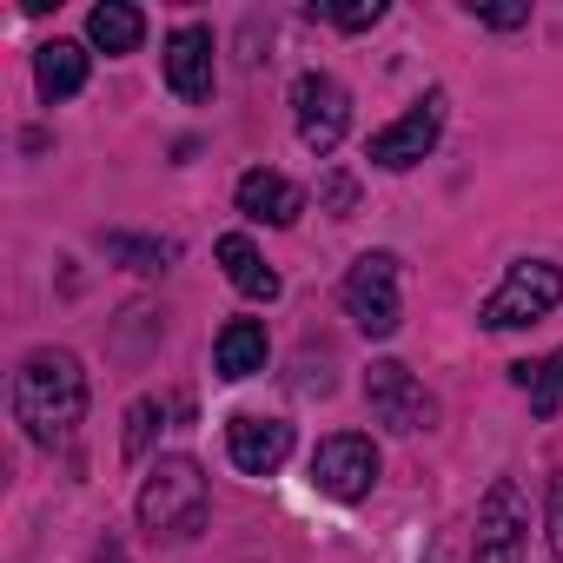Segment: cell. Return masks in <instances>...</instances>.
<instances>
[{"label":"cell","mask_w":563,"mask_h":563,"mask_svg":"<svg viewBox=\"0 0 563 563\" xmlns=\"http://www.w3.org/2000/svg\"><path fill=\"white\" fill-rule=\"evenodd\" d=\"M87 418V372L74 352H27L21 372H14V424L34 438V444H67L74 424Z\"/></svg>","instance_id":"1"},{"label":"cell","mask_w":563,"mask_h":563,"mask_svg":"<svg viewBox=\"0 0 563 563\" xmlns=\"http://www.w3.org/2000/svg\"><path fill=\"white\" fill-rule=\"evenodd\" d=\"M206 510H212V490H206L199 457H186V451L159 457L153 477L140 484V523H146L153 537H199Z\"/></svg>","instance_id":"2"},{"label":"cell","mask_w":563,"mask_h":563,"mask_svg":"<svg viewBox=\"0 0 563 563\" xmlns=\"http://www.w3.org/2000/svg\"><path fill=\"white\" fill-rule=\"evenodd\" d=\"M563 306V272L550 258H517L504 278H497V292L484 299L477 325L484 332H517V325H537Z\"/></svg>","instance_id":"3"},{"label":"cell","mask_w":563,"mask_h":563,"mask_svg":"<svg viewBox=\"0 0 563 563\" xmlns=\"http://www.w3.org/2000/svg\"><path fill=\"white\" fill-rule=\"evenodd\" d=\"M339 299H345V319H352L365 339H391L398 319H405V299H398V258H391V252H365V258H352Z\"/></svg>","instance_id":"4"},{"label":"cell","mask_w":563,"mask_h":563,"mask_svg":"<svg viewBox=\"0 0 563 563\" xmlns=\"http://www.w3.org/2000/svg\"><path fill=\"white\" fill-rule=\"evenodd\" d=\"M530 550V497L517 477H497L477 504V537H471V556L477 563H523Z\"/></svg>","instance_id":"5"},{"label":"cell","mask_w":563,"mask_h":563,"mask_svg":"<svg viewBox=\"0 0 563 563\" xmlns=\"http://www.w3.org/2000/svg\"><path fill=\"white\" fill-rule=\"evenodd\" d=\"M365 405H372V418H378L385 431H398V438H418V431L438 424V398H431L398 358H378V365L365 372Z\"/></svg>","instance_id":"6"},{"label":"cell","mask_w":563,"mask_h":563,"mask_svg":"<svg viewBox=\"0 0 563 563\" xmlns=\"http://www.w3.org/2000/svg\"><path fill=\"white\" fill-rule=\"evenodd\" d=\"M292 126L306 140V153H339L345 126H352V93L332 80V74H299L292 80Z\"/></svg>","instance_id":"7"},{"label":"cell","mask_w":563,"mask_h":563,"mask_svg":"<svg viewBox=\"0 0 563 563\" xmlns=\"http://www.w3.org/2000/svg\"><path fill=\"white\" fill-rule=\"evenodd\" d=\"M312 484H319V497H332V504H365L372 484H378V444L358 438V431L325 438V444L312 451Z\"/></svg>","instance_id":"8"},{"label":"cell","mask_w":563,"mask_h":563,"mask_svg":"<svg viewBox=\"0 0 563 563\" xmlns=\"http://www.w3.org/2000/svg\"><path fill=\"white\" fill-rule=\"evenodd\" d=\"M438 133H444V93H424L411 113H398L391 126H378L372 133V166H385V173H411L431 146H438Z\"/></svg>","instance_id":"9"},{"label":"cell","mask_w":563,"mask_h":563,"mask_svg":"<svg viewBox=\"0 0 563 563\" xmlns=\"http://www.w3.org/2000/svg\"><path fill=\"white\" fill-rule=\"evenodd\" d=\"M225 451L245 477H272L278 464L292 457V424L286 418H258V411H239L225 424Z\"/></svg>","instance_id":"10"},{"label":"cell","mask_w":563,"mask_h":563,"mask_svg":"<svg viewBox=\"0 0 563 563\" xmlns=\"http://www.w3.org/2000/svg\"><path fill=\"white\" fill-rule=\"evenodd\" d=\"M232 206L252 219V225H299V212H306V186H292L286 173H272V166H252L239 186H232Z\"/></svg>","instance_id":"11"},{"label":"cell","mask_w":563,"mask_h":563,"mask_svg":"<svg viewBox=\"0 0 563 563\" xmlns=\"http://www.w3.org/2000/svg\"><path fill=\"white\" fill-rule=\"evenodd\" d=\"M166 87L179 100H212L219 60H212V34L206 27H173L166 34Z\"/></svg>","instance_id":"12"},{"label":"cell","mask_w":563,"mask_h":563,"mask_svg":"<svg viewBox=\"0 0 563 563\" xmlns=\"http://www.w3.org/2000/svg\"><path fill=\"white\" fill-rule=\"evenodd\" d=\"M87 47L80 41H47L41 54H34V87H41V100L54 107V100H74L80 87H87Z\"/></svg>","instance_id":"13"},{"label":"cell","mask_w":563,"mask_h":563,"mask_svg":"<svg viewBox=\"0 0 563 563\" xmlns=\"http://www.w3.org/2000/svg\"><path fill=\"white\" fill-rule=\"evenodd\" d=\"M265 358H272V339H265L258 319H232V325L212 339V365H219V378H258Z\"/></svg>","instance_id":"14"},{"label":"cell","mask_w":563,"mask_h":563,"mask_svg":"<svg viewBox=\"0 0 563 563\" xmlns=\"http://www.w3.org/2000/svg\"><path fill=\"white\" fill-rule=\"evenodd\" d=\"M212 252H219V265H225V278H232V292H245V299H278V272L265 265V252H258L245 232H225Z\"/></svg>","instance_id":"15"},{"label":"cell","mask_w":563,"mask_h":563,"mask_svg":"<svg viewBox=\"0 0 563 563\" xmlns=\"http://www.w3.org/2000/svg\"><path fill=\"white\" fill-rule=\"evenodd\" d=\"M87 41H93L100 54H133V47L146 41V14L126 8V0H100V8L87 14Z\"/></svg>","instance_id":"16"},{"label":"cell","mask_w":563,"mask_h":563,"mask_svg":"<svg viewBox=\"0 0 563 563\" xmlns=\"http://www.w3.org/2000/svg\"><path fill=\"white\" fill-rule=\"evenodd\" d=\"M517 385L530 391V418H556L563 411V352H550L543 365H517Z\"/></svg>","instance_id":"17"},{"label":"cell","mask_w":563,"mask_h":563,"mask_svg":"<svg viewBox=\"0 0 563 563\" xmlns=\"http://www.w3.org/2000/svg\"><path fill=\"white\" fill-rule=\"evenodd\" d=\"M107 258H120V265H133V272H166V265L179 258V245H173V239H133V232H107Z\"/></svg>","instance_id":"18"},{"label":"cell","mask_w":563,"mask_h":563,"mask_svg":"<svg viewBox=\"0 0 563 563\" xmlns=\"http://www.w3.org/2000/svg\"><path fill=\"white\" fill-rule=\"evenodd\" d=\"M166 411H173L166 398H140V405L126 411V438H120V451H126V457H146V451H153V438L166 431Z\"/></svg>","instance_id":"19"},{"label":"cell","mask_w":563,"mask_h":563,"mask_svg":"<svg viewBox=\"0 0 563 563\" xmlns=\"http://www.w3.org/2000/svg\"><path fill=\"white\" fill-rule=\"evenodd\" d=\"M332 27H345V34H365V27H378L385 21V0H352V8H319Z\"/></svg>","instance_id":"20"},{"label":"cell","mask_w":563,"mask_h":563,"mask_svg":"<svg viewBox=\"0 0 563 563\" xmlns=\"http://www.w3.org/2000/svg\"><path fill=\"white\" fill-rule=\"evenodd\" d=\"M319 206H325L332 219H345V212L358 206V179H352V173H325V179H319Z\"/></svg>","instance_id":"21"},{"label":"cell","mask_w":563,"mask_h":563,"mask_svg":"<svg viewBox=\"0 0 563 563\" xmlns=\"http://www.w3.org/2000/svg\"><path fill=\"white\" fill-rule=\"evenodd\" d=\"M543 537H550V556L563 563V477H550L543 490Z\"/></svg>","instance_id":"22"},{"label":"cell","mask_w":563,"mask_h":563,"mask_svg":"<svg viewBox=\"0 0 563 563\" xmlns=\"http://www.w3.org/2000/svg\"><path fill=\"white\" fill-rule=\"evenodd\" d=\"M471 14L490 34H517V27H530V0H517V8H471Z\"/></svg>","instance_id":"23"},{"label":"cell","mask_w":563,"mask_h":563,"mask_svg":"<svg viewBox=\"0 0 563 563\" xmlns=\"http://www.w3.org/2000/svg\"><path fill=\"white\" fill-rule=\"evenodd\" d=\"M93 563H126V550H120V543H113V537H107V543H100V550H93Z\"/></svg>","instance_id":"24"}]
</instances>
